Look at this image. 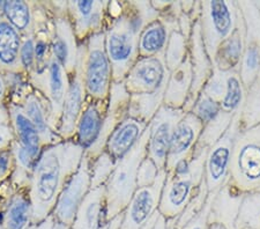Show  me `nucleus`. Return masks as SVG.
<instances>
[{
	"label": "nucleus",
	"mask_w": 260,
	"mask_h": 229,
	"mask_svg": "<svg viewBox=\"0 0 260 229\" xmlns=\"http://www.w3.org/2000/svg\"><path fill=\"white\" fill-rule=\"evenodd\" d=\"M158 16L160 13L150 2H123L118 18L106 22V50L111 62L112 82L124 81L139 58L142 30Z\"/></svg>",
	"instance_id": "nucleus-2"
},
{
	"label": "nucleus",
	"mask_w": 260,
	"mask_h": 229,
	"mask_svg": "<svg viewBox=\"0 0 260 229\" xmlns=\"http://www.w3.org/2000/svg\"><path fill=\"white\" fill-rule=\"evenodd\" d=\"M20 70L29 74L35 68V35L34 32L22 36L19 55Z\"/></svg>",
	"instance_id": "nucleus-40"
},
{
	"label": "nucleus",
	"mask_w": 260,
	"mask_h": 229,
	"mask_svg": "<svg viewBox=\"0 0 260 229\" xmlns=\"http://www.w3.org/2000/svg\"><path fill=\"white\" fill-rule=\"evenodd\" d=\"M12 95H19V101H11L20 104L28 118L35 125L40 133L43 147L60 143L62 139L60 136L53 130L49 123L50 109L45 100L32 88L30 83H21L15 88V93Z\"/></svg>",
	"instance_id": "nucleus-18"
},
{
	"label": "nucleus",
	"mask_w": 260,
	"mask_h": 229,
	"mask_svg": "<svg viewBox=\"0 0 260 229\" xmlns=\"http://www.w3.org/2000/svg\"><path fill=\"white\" fill-rule=\"evenodd\" d=\"M245 193L229 180L214 194L208 214L207 229H236L235 223Z\"/></svg>",
	"instance_id": "nucleus-22"
},
{
	"label": "nucleus",
	"mask_w": 260,
	"mask_h": 229,
	"mask_svg": "<svg viewBox=\"0 0 260 229\" xmlns=\"http://www.w3.org/2000/svg\"><path fill=\"white\" fill-rule=\"evenodd\" d=\"M192 80V68L190 57L187 56L185 61L177 69L171 71L168 79L163 106L173 109H183L190 95Z\"/></svg>",
	"instance_id": "nucleus-28"
},
{
	"label": "nucleus",
	"mask_w": 260,
	"mask_h": 229,
	"mask_svg": "<svg viewBox=\"0 0 260 229\" xmlns=\"http://www.w3.org/2000/svg\"><path fill=\"white\" fill-rule=\"evenodd\" d=\"M188 56V41L180 34L179 30H174L168 40L165 50V60L167 69L174 71L182 65Z\"/></svg>",
	"instance_id": "nucleus-36"
},
{
	"label": "nucleus",
	"mask_w": 260,
	"mask_h": 229,
	"mask_svg": "<svg viewBox=\"0 0 260 229\" xmlns=\"http://www.w3.org/2000/svg\"><path fill=\"white\" fill-rule=\"evenodd\" d=\"M201 91L211 97L222 111L233 116L242 110L246 94L240 71H220L214 68Z\"/></svg>",
	"instance_id": "nucleus-12"
},
{
	"label": "nucleus",
	"mask_w": 260,
	"mask_h": 229,
	"mask_svg": "<svg viewBox=\"0 0 260 229\" xmlns=\"http://www.w3.org/2000/svg\"><path fill=\"white\" fill-rule=\"evenodd\" d=\"M193 23H194V20L192 19L188 14L182 13L179 15V18H178V30L180 31V34L185 37L187 41L190 40Z\"/></svg>",
	"instance_id": "nucleus-45"
},
{
	"label": "nucleus",
	"mask_w": 260,
	"mask_h": 229,
	"mask_svg": "<svg viewBox=\"0 0 260 229\" xmlns=\"http://www.w3.org/2000/svg\"><path fill=\"white\" fill-rule=\"evenodd\" d=\"M6 83L5 80H4V78L2 74H0V106L4 104V97L6 96Z\"/></svg>",
	"instance_id": "nucleus-48"
},
{
	"label": "nucleus",
	"mask_w": 260,
	"mask_h": 229,
	"mask_svg": "<svg viewBox=\"0 0 260 229\" xmlns=\"http://www.w3.org/2000/svg\"><path fill=\"white\" fill-rule=\"evenodd\" d=\"M109 2L77 0L67 2V16L72 24L78 43H83L90 36L104 31Z\"/></svg>",
	"instance_id": "nucleus-17"
},
{
	"label": "nucleus",
	"mask_w": 260,
	"mask_h": 229,
	"mask_svg": "<svg viewBox=\"0 0 260 229\" xmlns=\"http://www.w3.org/2000/svg\"><path fill=\"white\" fill-rule=\"evenodd\" d=\"M203 128V122L192 112H186L179 120L175 127L169 152H168L167 173H170L180 162L188 160L193 155Z\"/></svg>",
	"instance_id": "nucleus-20"
},
{
	"label": "nucleus",
	"mask_w": 260,
	"mask_h": 229,
	"mask_svg": "<svg viewBox=\"0 0 260 229\" xmlns=\"http://www.w3.org/2000/svg\"><path fill=\"white\" fill-rule=\"evenodd\" d=\"M85 149L74 139L62 140L42 149L28 187L32 226L52 214L62 189L78 170Z\"/></svg>",
	"instance_id": "nucleus-1"
},
{
	"label": "nucleus",
	"mask_w": 260,
	"mask_h": 229,
	"mask_svg": "<svg viewBox=\"0 0 260 229\" xmlns=\"http://www.w3.org/2000/svg\"><path fill=\"white\" fill-rule=\"evenodd\" d=\"M35 229H71V228L66 227V226H64V224H61L59 222H57L56 220L53 219V216L50 215L44 220L43 222L37 224Z\"/></svg>",
	"instance_id": "nucleus-46"
},
{
	"label": "nucleus",
	"mask_w": 260,
	"mask_h": 229,
	"mask_svg": "<svg viewBox=\"0 0 260 229\" xmlns=\"http://www.w3.org/2000/svg\"><path fill=\"white\" fill-rule=\"evenodd\" d=\"M260 124V73L249 88L241 110V128L247 130Z\"/></svg>",
	"instance_id": "nucleus-34"
},
{
	"label": "nucleus",
	"mask_w": 260,
	"mask_h": 229,
	"mask_svg": "<svg viewBox=\"0 0 260 229\" xmlns=\"http://www.w3.org/2000/svg\"><path fill=\"white\" fill-rule=\"evenodd\" d=\"M83 80L89 101H108L112 85V68L106 50L104 31L90 36L86 42Z\"/></svg>",
	"instance_id": "nucleus-7"
},
{
	"label": "nucleus",
	"mask_w": 260,
	"mask_h": 229,
	"mask_svg": "<svg viewBox=\"0 0 260 229\" xmlns=\"http://www.w3.org/2000/svg\"><path fill=\"white\" fill-rule=\"evenodd\" d=\"M15 168V161L11 147L0 152V184L7 182L12 177Z\"/></svg>",
	"instance_id": "nucleus-43"
},
{
	"label": "nucleus",
	"mask_w": 260,
	"mask_h": 229,
	"mask_svg": "<svg viewBox=\"0 0 260 229\" xmlns=\"http://www.w3.org/2000/svg\"><path fill=\"white\" fill-rule=\"evenodd\" d=\"M244 39L245 24L242 15L233 34L217 49L212 62L213 68L220 71H240L243 51H244Z\"/></svg>",
	"instance_id": "nucleus-29"
},
{
	"label": "nucleus",
	"mask_w": 260,
	"mask_h": 229,
	"mask_svg": "<svg viewBox=\"0 0 260 229\" xmlns=\"http://www.w3.org/2000/svg\"><path fill=\"white\" fill-rule=\"evenodd\" d=\"M165 91L166 87L152 94L131 95L128 103V117L149 124L157 110L163 106Z\"/></svg>",
	"instance_id": "nucleus-32"
},
{
	"label": "nucleus",
	"mask_w": 260,
	"mask_h": 229,
	"mask_svg": "<svg viewBox=\"0 0 260 229\" xmlns=\"http://www.w3.org/2000/svg\"><path fill=\"white\" fill-rule=\"evenodd\" d=\"M160 212L158 211H156L155 212V213L153 214V216L152 218H150L148 221H147L144 226H142L140 229H153L154 228V226H155V223L157 222V220H158V218H160Z\"/></svg>",
	"instance_id": "nucleus-47"
},
{
	"label": "nucleus",
	"mask_w": 260,
	"mask_h": 229,
	"mask_svg": "<svg viewBox=\"0 0 260 229\" xmlns=\"http://www.w3.org/2000/svg\"><path fill=\"white\" fill-rule=\"evenodd\" d=\"M229 181L243 193L260 187V124L241 130L235 139Z\"/></svg>",
	"instance_id": "nucleus-5"
},
{
	"label": "nucleus",
	"mask_w": 260,
	"mask_h": 229,
	"mask_svg": "<svg viewBox=\"0 0 260 229\" xmlns=\"http://www.w3.org/2000/svg\"><path fill=\"white\" fill-rule=\"evenodd\" d=\"M160 172L161 170H158L154 162L146 155L145 159L142 160V162L140 163L139 170H138V177H137L138 189H139V187H146V186L153 185L154 182L156 181L158 173Z\"/></svg>",
	"instance_id": "nucleus-42"
},
{
	"label": "nucleus",
	"mask_w": 260,
	"mask_h": 229,
	"mask_svg": "<svg viewBox=\"0 0 260 229\" xmlns=\"http://www.w3.org/2000/svg\"><path fill=\"white\" fill-rule=\"evenodd\" d=\"M186 112L162 106L148 124L147 157L152 160L158 170H166L167 156L176 125Z\"/></svg>",
	"instance_id": "nucleus-14"
},
{
	"label": "nucleus",
	"mask_w": 260,
	"mask_h": 229,
	"mask_svg": "<svg viewBox=\"0 0 260 229\" xmlns=\"http://www.w3.org/2000/svg\"><path fill=\"white\" fill-rule=\"evenodd\" d=\"M22 36L5 19L0 20V65L6 72H20L19 55Z\"/></svg>",
	"instance_id": "nucleus-31"
},
{
	"label": "nucleus",
	"mask_w": 260,
	"mask_h": 229,
	"mask_svg": "<svg viewBox=\"0 0 260 229\" xmlns=\"http://www.w3.org/2000/svg\"><path fill=\"white\" fill-rule=\"evenodd\" d=\"M221 111L222 110L220 109V107L217 106L211 97H208L206 94H204L203 91H201L198 99L196 100L193 107H192V110L190 112L194 114L205 125L208 123L209 120H212L215 116L219 115Z\"/></svg>",
	"instance_id": "nucleus-39"
},
{
	"label": "nucleus",
	"mask_w": 260,
	"mask_h": 229,
	"mask_svg": "<svg viewBox=\"0 0 260 229\" xmlns=\"http://www.w3.org/2000/svg\"><path fill=\"white\" fill-rule=\"evenodd\" d=\"M208 149L196 147L190 159L182 161L174 170L167 173L157 208L167 220L177 219L199 190L204 181L205 161Z\"/></svg>",
	"instance_id": "nucleus-3"
},
{
	"label": "nucleus",
	"mask_w": 260,
	"mask_h": 229,
	"mask_svg": "<svg viewBox=\"0 0 260 229\" xmlns=\"http://www.w3.org/2000/svg\"><path fill=\"white\" fill-rule=\"evenodd\" d=\"M169 74L165 52H160L155 56L138 58L123 82L129 95L152 94L167 87Z\"/></svg>",
	"instance_id": "nucleus-13"
},
{
	"label": "nucleus",
	"mask_w": 260,
	"mask_h": 229,
	"mask_svg": "<svg viewBox=\"0 0 260 229\" xmlns=\"http://www.w3.org/2000/svg\"><path fill=\"white\" fill-rule=\"evenodd\" d=\"M3 18L11 26H13L20 32L21 36L34 32V15L31 4L21 2V0L4 2Z\"/></svg>",
	"instance_id": "nucleus-33"
},
{
	"label": "nucleus",
	"mask_w": 260,
	"mask_h": 229,
	"mask_svg": "<svg viewBox=\"0 0 260 229\" xmlns=\"http://www.w3.org/2000/svg\"><path fill=\"white\" fill-rule=\"evenodd\" d=\"M90 160L83 155L81 163L79 166L70 181L67 182L53 208L52 216L57 222L71 228L74 221L75 214L83 198L89 192L90 187Z\"/></svg>",
	"instance_id": "nucleus-15"
},
{
	"label": "nucleus",
	"mask_w": 260,
	"mask_h": 229,
	"mask_svg": "<svg viewBox=\"0 0 260 229\" xmlns=\"http://www.w3.org/2000/svg\"><path fill=\"white\" fill-rule=\"evenodd\" d=\"M188 57L191 61L193 80H192L190 95L183 108L185 112H190L192 110L196 100L198 99L203 87L213 72V65L207 55L206 49H205L203 37H201L199 19L194 21L190 40H188Z\"/></svg>",
	"instance_id": "nucleus-21"
},
{
	"label": "nucleus",
	"mask_w": 260,
	"mask_h": 229,
	"mask_svg": "<svg viewBox=\"0 0 260 229\" xmlns=\"http://www.w3.org/2000/svg\"><path fill=\"white\" fill-rule=\"evenodd\" d=\"M167 177L166 170L158 173L153 185L139 187L123 212L119 229H140L152 218L160 205L161 193Z\"/></svg>",
	"instance_id": "nucleus-16"
},
{
	"label": "nucleus",
	"mask_w": 260,
	"mask_h": 229,
	"mask_svg": "<svg viewBox=\"0 0 260 229\" xmlns=\"http://www.w3.org/2000/svg\"><path fill=\"white\" fill-rule=\"evenodd\" d=\"M107 109L108 101L87 100L85 109L79 117L73 138L85 151L99 138Z\"/></svg>",
	"instance_id": "nucleus-24"
},
{
	"label": "nucleus",
	"mask_w": 260,
	"mask_h": 229,
	"mask_svg": "<svg viewBox=\"0 0 260 229\" xmlns=\"http://www.w3.org/2000/svg\"><path fill=\"white\" fill-rule=\"evenodd\" d=\"M7 110L10 114L11 124L13 127L15 139L23 146L34 157L39 159L41 155L43 144H42L40 133L28 118L26 112L23 111L20 104L10 101L7 103Z\"/></svg>",
	"instance_id": "nucleus-27"
},
{
	"label": "nucleus",
	"mask_w": 260,
	"mask_h": 229,
	"mask_svg": "<svg viewBox=\"0 0 260 229\" xmlns=\"http://www.w3.org/2000/svg\"><path fill=\"white\" fill-rule=\"evenodd\" d=\"M106 187L90 189L79 206L71 229H101L104 223Z\"/></svg>",
	"instance_id": "nucleus-25"
},
{
	"label": "nucleus",
	"mask_w": 260,
	"mask_h": 229,
	"mask_svg": "<svg viewBox=\"0 0 260 229\" xmlns=\"http://www.w3.org/2000/svg\"><path fill=\"white\" fill-rule=\"evenodd\" d=\"M28 76L29 83L32 88L47 101L50 109L49 123L57 132L69 87V76L53 56L50 58L48 65L43 70L39 72L32 71Z\"/></svg>",
	"instance_id": "nucleus-8"
},
{
	"label": "nucleus",
	"mask_w": 260,
	"mask_h": 229,
	"mask_svg": "<svg viewBox=\"0 0 260 229\" xmlns=\"http://www.w3.org/2000/svg\"><path fill=\"white\" fill-rule=\"evenodd\" d=\"M215 193L208 194V198L206 201V204H205V206L203 208V211H201L198 215L194 216V218L192 219L191 221L186 224V226H184L182 229H207L209 210H211V205H212L214 194Z\"/></svg>",
	"instance_id": "nucleus-44"
},
{
	"label": "nucleus",
	"mask_w": 260,
	"mask_h": 229,
	"mask_svg": "<svg viewBox=\"0 0 260 229\" xmlns=\"http://www.w3.org/2000/svg\"><path fill=\"white\" fill-rule=\"evenodd\" d=\"M32 208L28 189L15 191L4 210L3 224L5 229H30Z\"/></svg>",
	"instance_id": "nucleus-30"
},
{
	"label": "nucleus",
	"mask_w": 260,
	"mask_h": 229,
	"mask_svg": "<svg viewBox=\"0 0 260 229\" xmlns=\"http://www.w3.org/2000/svg\"><path fill=\"white\" fill-rule=\"evenodd\" d=\"M0 229H5V228H4V224L3 223H0Z\"/></svg>",
	"instance_id": "nucleus-49"
},
{
	"label": "nucleus",
	"mask_w": 260,
	"mask_h": 229,
	"mask_svg": "<svg viewBox=\"0 0 260 229\" xmlns=\"http://www.w3.org/2000/svg\"><path fill=\"white\" fill-rule=\"evenodd\" d=\"M237 4L245 24L240 77L247 89L260 73V10L255 2H237Z\"/></svg>",
	"instance_id": "nucleus-11"
},
{
	"label": "nucleus",
	"mask_w": 260,
	"mask_h": 229,
	"mask_svg": "<svg viewBox=\"0 0 260 229\" xmlns=\"http://www.w3.org/2000/svg\"><path fill=\"white\" fill-rule=\"evenodd\" d=\"M79 43L69 16L56 14L53 19V34L51 39V53L62 66L67 76L74 72L78 60Z\"/></svg>",
	"instance_id": "nucleus-23"
},
{
	"label": "nucleus",
	"mask_w": 260,
	"mask_h": 229,
	"mask_svg": "<svg viewBox=\"0 0 260 229\" xmlns=\"http://www.w3.org/2000/svg\"><path fill=\"white\" fill-rule=\"evenodd\" d=\"M208 190L207 186L205 184V180L201 183V185L199 187V190L197 191V193L193 198L191 199L190 203L187 204L186 207L184 208V211L182 212L177 219H175V226L177 229H182L184 226L191 221L194 216L198 215L206 204V201L208 198Z\"/></svg>",
	"instance_id": "nucleus-38"
},
{
	"label": "nucleus",
	"mask_w": 260,
	"mask_h": 229,
	"mask_svg": "<svg viewBox=\"0 0 260 229\" xmlns=\"http://www.w3.org/2000/svg\"><path fill=\"white\" fill-rule=\"evenodd\" d=\"M241 111L234 116L233 122L223 136L208 149L205 161L204 180L208 193H215L229 180V168L235 139L241 132Z\"/></svg>",
	"instance_id": "nucleus-9"
},
{
	"label": "nucleus",
	"mask_w": 260,
	"mask_h": 229,
	"mask_svg": "<svg viewBox=\"0 0 260 229\" xmlns=\"http://www.w3.org/2000/svg\"><path fill=\"white\" fill-rule=\"evenodd\" d=\"M86 44H79L78 60L74 72L69 77V87H67L64 104H62L61 117L58 126V135L62 140L74 138L75 127H77L79 117L87 104V93L83 80V68H85Z\"/></svg>",
	"instance_id": "nucleus-10"
},
{
	"label": "nucleus",
	"mask_w": 260,
	"mask_h": 229,
	"mask_svg": "<svg viewBox=\"0 0 260 229\" xmlns=\"http://www.w3.org/2000/svg\"><path fill=\"white\" fill-rule=\"evenodd\" d=\"M36 228V226H31V228L30 229H35Z\"/></svg>",
	"instance_id": "nucleus-50"
},
{
	"label": "nucleus",
	"mask_w": 260,
	"mask_h": 229,
	"mask_svg": "<svg viewBox=\"0 0 260 229\" xmlns=\"http://www.w3.org/2000/svg\"><path fill=\"white\" fill-rule=\"evenodd\" d=\"M129 96L131 95L127 93L124 82H112L108 99V109L104 116L100 136L95 143L85 151V155L90 161L104 151L108 138L111 133L125 118L128 117Z\"/></svg>",
	"instance_id": "nucleus-19"
},
{
	"label": "nucleus",
	"mask_w": 260,
	"mask_h": 229,
	"mask_svg": "<svg viewBox=\"0 0 260 229\" xmlns=\"http://www.w3.org/2000/svg\"><path fill=\"white\" fill-rule=\"evenodd\" d=\"M14 140L15 136L11 124L10 114H8L7 107L2 104L0 106V152L10 148Z\"/></svg>",
	"instance_id": "nucleus-41"
},
{
	"label": "nucleus",
	"mask_w": 260,
	"mask_h": 229,
	"mask_svg": "<svg viewBox=\"0 0 260 229\" xmlns=\"http://www.w3.org/2000/svg\"><path fill=\"white\" fill-rule=\"evenodd\" d=\"M147 127L148 124L126 117L109 137L104 151L117 162L137 144Z\"/></svg>",
	"instance_id": "nucleus-26"
},
{
	"label": "nucleus",
	"mask_w": 260,
	"mask_h": 229,
	"mask_svg": "<svg viewBox=\"0 0 260 229\" xmlns=\"http://www.w3.org/2000/svg\"><path fill=\"white\" fill-rule=\"evenodd\" d=\"M233 118V115L221 111L212 120L205 124L198 144H197V148H211L228 130Z\"/></svg>",
	"instance_id": "nucleus-35"
},
{
	"label": "nucleus",
	"mask_w": 260,
	"mask_h": 229,
	"mask_svg": "<svg viewBox=\"0 0 260 229\" xmlns=\"http://www.w3.org/2000/svg\"><path fill=\"white\" fill-rule=\"evenodd\" d=\"M241 16L237 2H200V32L211 62L220 45L236 29Z\"/></svg>",
	"instance_id": "nucleus-6"
},
{
	"label": "nucleus",
	"mask_w": 260,
	"mask_h": 229,
	"mask_svg": "<svg viewBox=\"0 0 260 229\" xmlns=\"http://www.w3.org/2000/svg\"><path fill=\"white\" fill-rule=\"evenodd\" d=\"M255 191H259V192H260V187H259V189H258V190H255Z\"/></svg>",
	"instance_id": "nucleus-51"
},
{
	"label": "nucleus",
	"mask_w": 260,
	"mask_h": 229,
	"mask_svg": "<svg viewBox=\"0 0 260 229\" xmlns=\"http://www.w3.org/2000/svg\"><path fill=\"white\" fill-rule=\"evenodd\" d=\"M115 167L116 161L106 151H103L98 157L91 160L89 166L91 189L106 185L111 173L114 172Z\"/></svg>",
	"instance_id": "nucleus-37"
},
{
	"label": "nucleus",
	"mask_w": 260,
	"mask_h": 229,
	"mask_svg": "<svg viewBox=\"0 0 260 229\" xmlns=\"http://www.w3.org/2000/svg\"><path fill=\"white\" fill-rule=\"evenodd\" d=\"M149 131L146 128L144 135L129 151L116 162L114 172L106 185V211L104 222L110 221L125 211L133 194L138 190L137 177L140 163L147 155Z\"/></svg>",
	"instance_id": "nucleus-4"
}]
</instances>
